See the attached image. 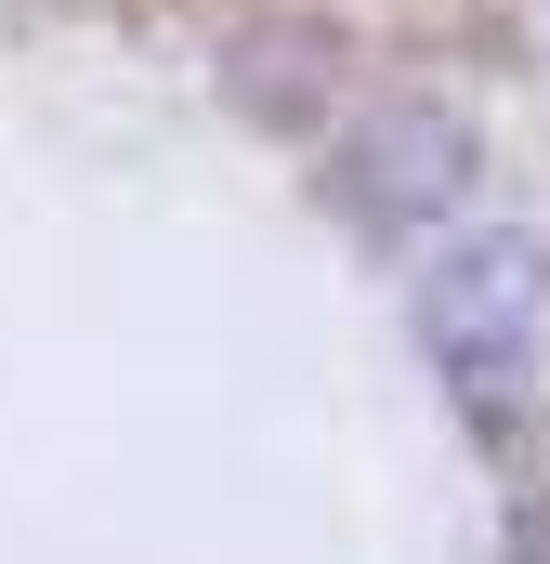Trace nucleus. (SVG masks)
Segmentation results:
<instances>
[{"instance_id": "20e7f679", "label": "nucleus", "mask_w": 550, "mask_h": 564, "mask_svg": "<svg viewBox=\"0 0 550 564\" xmlns=\"http://www.w3.org/2000/svg\"><path fill=\"white\" fill-rule=\"evenodd\" d=\"M498 564H550V486L512 499V552H498Z\"/></svg>"}, {"instance_id": "f03ea898", "label": "nucleus", "mask_w": 550, "mask_h": 564, "mask_svg": "<svg viewBox=\"0 0 550 564\" xmlns=\"http://www.w3.org/2000/svg\"><path fill=\"white\" fill-rule=\"evenodd\" d=\"M459 184H472V119L459 106H419V93L367 106L341 132V158H328V210L354 237H407L432 210H459Z\"/></svg>"}, {"instance_id": "f257e3e1", "label": "nucleus", "mask_w": 550, "mask_h": 564, "mask_svg": "<svg viewBox=\"0 0 550 564\" xmlns=\"http://www.w3.org/2000/svg\"><path fill=\"white\" fill-rule=\"evenodd\" d=\"M538 328H550V250L512 237V224L459 237V250L419 276V341H432V368H446L485 421H512V381H525Z\"/></svg>"}, {"instance_id": "7ed1b4c3", "label": "nucleus", "mask_w": 550, "mask_h": 564, "mask_svg": "<svg viewBox=\"0 0 550 564\" xmlns=\"http://www.w3.org/2000/svg\"><path fill=\"white\" fill-rule=\"evenodd\" d=\"M301 53H315V40H263V79L237 66V106H250V119H275V132H301V119L328 106V79H315Z\"/></svg>"}]
</instances>
